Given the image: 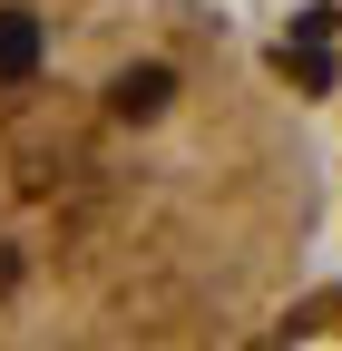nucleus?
I'll list each match as a JSON object with an SVG mask.
<instances>
[{"mask_svg":"<svg viewBox=\"0 0 342 351\" xmlns=\"http://www.w3.org/2000/svg\"><path fill=\"white\" fill-rule=\"evenodd\" d=\"M323 225V137L216 0H0V351H235Z\"/></svg>","mask_w":342,"mask_h":351,"instance_id":"f257e3e1","label":"nucleus"}]
</instances>
